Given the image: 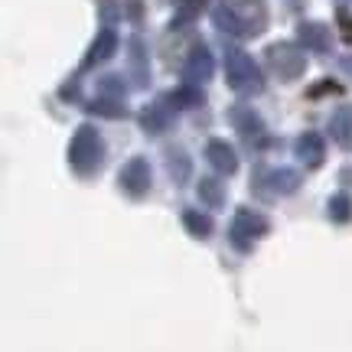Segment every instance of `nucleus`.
<instances>
[{
    "instance_id": "nucleus-1",
    "label": "nucleus",
    "mask_w": 352,
    "mask_h": 352,
    "mask_svg": "<svg viewBox=\"0 0 352 352\" xmlns=\"http://www.w3.org/2000/svg\"><path fill=\"white\" fill-rule=\"evenodd\" d=\"M212 20L222 33H232V36H261L267 30V3L264 0H222L212 10Z\"/></svg>"
},
{
    "instance_id": "nucleus-2",
    "label": "nucleus",
    "mask_w": 352,
    "mask_h": 352,
    "mask_svg": "<svg viewBox=\"0 0 352 352\" xmlns=\"http://www.w3.org/2000/svg\"><path fill=\"white\" fill-rule=\"evenodd\" d=\"M101 157H104V147H101V138L95 127H78L72 144H69V164L76 166V173L88 176L101 166Z\"/></svg>"
},
{
    "instance_id": "nucleus-3",
    "label": "nucleus",
    "mask_w": 352,
    "mask_h": 352,
    "mask_svg": "<svg viewBox=\"0 0 352 352\" xmlns=\"http://www.w3.org/2000/svg\"><path fill=\"white\" fill-rule=\"evenodd\" d=\"M226 82L239 95H258L264 88V78L258 72V65L252 63V56L241 50H228L226 52Z\"/></svg>"
},
{
    "instance_id": "nucleus-4",
    "label": "nucleus",
    "mask_w": 352,
    "mask_h": 352,
    "mask_svg": "<svg viewBox=\"0 0 352 352\" xmlns=\"http://www.w3.org/2000/svg\"><path fill=\"white\" fill-rule=\"evenodd\" d=\"M271 232V222L264 219L261 212H252V209H241L239 215H235V222H232V228H228V239L239 245L241 252H248L254 241L264 239Z\"/></svg>"
},
{
    "instance_id": "nucleus-5",
    "label": "nucleus",
    "mask_w": 352,
    "mask_h": 352,
    "mask_svg": "<svg viewBox=\"0 0 352 352\" xmlns=\"http://www.w3.org/2000/svg\"><path fill=\"white\" fill-rule=\"evenodd\" d=\"M267 63H271V69H274L284 82H294V78L303 76V69H307L303 52L297 50V46H290V43H274V46H267Z\"/></svg>"
},
{
    "instance_id": "nucleus-6",
    "label": "nucleus",
    "mask_w": 352,
    "mask_h": 352,
    "mask_svg": "<svg viewBox=\"0 0 352 352\" xmlns=\"http://www.w3.org/2000/svg\"><path fill=\"white\" fill-rule=\"evenodd\" d=\"M118 183H121V189H124L127 196L140 199V196L151 189V166H147V160H144V157H131V160L121 166Z\"/></svg>"
},
{
    "instance_id": "nucleus-7",
    "label": "nucleus",
    "mask_w": 352,
    "mask_h": 352,
    "mask_svg": "<svg viewBox=\"0 0 352 352\" xmlns=\"http://www.w3.org/2000/svg\"><path fill=\"white\" fill-rule=\"evenodd\" d=\"M127 72H131V85L134 88H147V82H151V65H147V50H144V39L140 36H131Z\"/></svg>"
},
{
    "instance_id": "nucleus-8",
    "label": "nucleus",
    "mask_w": 352,
    "mask_h": 352,
    "mask_svg": "<svg viewBox=\"0 0 352 352\" xmlns=\"http://www.w3.org/2000/svg\"><path fill=\"white\" fill-rule=\"evenodd\" d=\"M228 121H232V127H235L245 140H258L264 134L261 118L252 111V104H235V108L228 111Z\"/></svg>"
},
{
    "instance_id": "nucleus-9",
    "label": "nucleus",
    "mask_w": 352,
    "mask_h": 352,
    "mask_svg": "<svg viewBox=\"0 0 352 352\" xmlns=\"http://www.w3.org/2000/svg\"><path fill=\"white\" fill-rule=\"evenodd\" d=\"M206 160L226 176H232L235 170H239V157H235V151H232V144H226V140H219V138L206 144Z\"/></svg>"
},
{
    "instance_id": "nucleus-10",
    "label": "nucleus",
    "mask_w": 352,
    "mask_h": 352,
    "mask_svg": "<svg viewBox=\"0 0 352 352\" xmlns=\"http://www.w3.org/2000/svg\"><path fill=\"white\" fill-rule=\"evenodd\" d=\"M329 138L340 144L342 151H352V104H340L329 118Z\"/></svg>"
},
{
    "instance_id": "nucleus-11",
    "label": "nucleus",
    "mask_w": 352,
    "mask_h": 352,
    "mask_svg": "<svg viewBox=\"0 0 352 352\" xmlns=\"http://www.w3.org/2000/svg\"><path fill=\"white\" fill-rule=\"evenodd\" d=\"M212 56H209V50H202V46H196V52L189 56L186 69H183V76H186V82H192V85H199V82H206V78H212Z\"/></svg>"
},
{
    "instance_id": "nucleus-12",
    "label": "nucleus",
    "mask_w": 352,
    "mask_h": 352,
    "mask_svg": "<svg viewBox=\"0 0 352 352\" xmlns=\"http://www.w3.org/2000/svg\"><path fill=\"white\" fill-rule=\"evenodd\" d=\"M323 153H327V144H323L320 134L307 131V134L297 138V157L303 160V166H320L323 164Z\"/></svg>"
},
{
    "instance_id": "nucleus-13",
    "label": "nucleus",
    "mask_w": 352,
    "mask_h": 352,
    "mask_svg": "<svg viewBox=\"0 0 352 352\" xmlns=\"http://www.w3.org/2000/svg\"><path fill=\"white\" fill-rule=\"evenodd\" d=\"M140 124L147 134H160L170 127V101H157V104H147L144 111H140Z\"/></svg>"
},
{
    "instance_id": "nucleus-14",
    "label": "nucleus",
    "mask_w": 352,
    "mask_h": 352,
    "mask_svg": "<svg viewBox=\"0 0 352 352\" xmlns=\"http://www.w3.org/2000/svg\"><path fill=\"white\" fill-rule=\"evenodd\" d=\"M114 50H118V36H114V30H101L98 39L91 43V52L85 56L82 69H91V65H98V63H104V59H111Z\"/></svg>"
},
{
    "instance_id": "nucleus-15",
    "label": "nucleus",
    "mask_w": 352,
    "mask_h": 352,
    "mask_svg": "<svg viewBox=\"0 0 352 352\" xmlns=\"http://www.w3.org/2000/svg\"><path fill=\"white\" fill-rule=\"evenodd\" d=\"M297 39L303 43V50L327 52L329 50V26H323V23H300L297 26Z\"/></svg>"
},
{
    "instance_id": "nucleus-16",
    "label": "nucleus",
    "mask_w": 352,
    "mask_h": 352,
    "mask_svg": "<svg viewBox=\"0 0 352 352\" xmlns=\"http://www.w3.org/2000/svg\"><path fill=\"white\" fill-rule=\"evenodd\" d=\"M199 199H202V206L222 209V206H226V183L215 179V176H202L199 179Z\"/></svg>"
},
{
    "instance_id": "nucleus-17",
    "label": "nucleus",
    "mask_w": 352,
    "mask_h": 352,
    "mask_svg": "<svg viewBox=\"0 0 352 352\" xmlns=\"http://www.w3.org/2000/svg\"><path fill=\"white\" fill-rule=\"evenodd\" d=\"M166 101H170V108H196V104H202V91H199V85L186 82V85L173 88L166 95Z\"/></svg>"
},
{
    "instance_id": "nucleus-18",
    "label": "nucleus",
    "mask_w": 352,
    "mask_h": 352,
    "mask_svg": "<svg viewBox=\"0 0 352 352\" xmlns=\"http://www.w3.org/2000/svg\"><path fill=\"white\" fill-rule=\"evenodd\" d=\"M166 170H170V176H173L179 186H183L189 176H192V164H189V157L179 151V147H176V151H173V147L166 151Z\"/></svg>"
},
{
    "instance_id": "nucleus-19",
    "label": "nucleus",
    "mask_w": 352,
    "mask_h": 352,
    "mask_svg": "<svg viewBox=\"0 0 352 352\" xmlns=\"http://www.w3.org/2000/svg\"><path fill=\"white\" fill-rule=\"evenodd\" d=\"M267 179H271V189H274V192H294V189L300 186V173H297V170H290V166L271 170Z\"/></svg>"
},
{
    "instance_id": "nucleus-20",
    "label": "nucleus",
    "mask_w": 352,
    "mask_h": 352,
    "mask_svg": "<svg viewBox=\"0 0 352 352\" xmlns=\"http://www.w3.org/2000/svg\"><path fill=\"white\" fill-rule=\"evenodd\" d=\"M91 114H101V118H124L127 108L121 98H108V95H101L98 101H91V104H85Z\"/></svg>"
},
{
    "instance_id": "nucleus-21",
    "label": "nucleus",
    "mask_w": 352,
    "mask_h": 352,
    "mask_svg": "<svg viewBox=\"0 0 352 352\" xmlns=\"http://www.w3.org/2000/svg\"><path fill=\"white\" fill-rule=\"evenodd\" d=\"M183 226L189 228V235H196V239H209L212 235V219L209 215H202V212H186L183 215Z\"/></svg>"
},
{
    "instance_id": "nucleus-22",
    "label": "nucleus",
    "mask_w": 352,
    "mask_h": 352,
    "mask_svg": "<svg viewBox=\"0 0 352 352\" xmlns=\"http://www.w3.org/2000/svg\"><path fill=\"white\" fill-rule=\"evenodd\" d=\"M329 219H333V222H349L352 219V199L346 192H336V196L329 199Z\"/></svg>"
},
{
    "instance_id": "nucleus-23",
    "label": "nucleus",
    "mask_w": 352,
    "mask_h": 352,
    "mask_svg": "<svg viewBox=\"0 0 352 352\" xmlns=\"http://www.w3.org/2000/svg\"><path fill=\"white\" fill-rule=\"evenodd\" d=\"M98 91H101V95H108V98H121V101H124L127 85H124V78H121V76H101L98 78Z\"/></svg>"
},
{
    "instance_id": "nucleus-24",
    "label": "nucleus",
    "mask_w": 352,
    "mask_h": 352,
    "mask_svg": "<svg viewBox=\"0 0 352 352\" xmlns=\"http://www.w3.org/2000/svg\"><path fill=\"white\" fill-rule=\"evenodd\" d=\"M202 7H206V0H176V10H179V16H176V26H183L186 20L199 16Z\"/></svg>"
},
{
    "instance_id": "nucleus-25",
    "label": "nucleus",
    "mask_w": 352,
    "mask_h": 352,
    "mask_svg": "<svg viewBox=\"0 0 352 352\" xmlns=\"http://www.w3.org/2000/svg\"><path fill=\"white\" fill-rule=\"evenodd\" d=\"M59 95H63L65 101H78V76H72V82H65V85L59 88Z\"/></svg>"
},
{
    "instance_id": "nucleus-26",
    "label": "nucleus",
    "mask_w": 352,
    "mask_h": 352,
    "mask_svg": "<svg viewBox=\"0 0 352 352\" xmlns=\"http://www.w3.org/2000/svg\"><path fill=\"white\" fill-rule=\"evenodd\" d=\"M323 91H340V85H333V82H320V85L310 88V98H316V95H323Z\"/></svg>"
},
{
    "instance_id": "nucleus-27",
    "label": "nucleus",
    "mask_w": 352,
    "mask_h": 352,
    "mask_svg": "<svg viewBox=\"0 0 352 352\" xmlns=\"http://www.w3.org/2000/svg\"><path fill=\"white\" fill-rule=\"evenodd\" d=\"M342 43L352 46V16H342Z\"/></svg>"
},
{
    "instance_id": "nucleus-28",
    "label": "nucleus",
    "mask_w": 352,
    "mask_h": 352,
    "mask_svg": "<svg viewBox=\"0 0 352 352\" xmlns=\"http://www.w3.org/2000/svg\"><path fill=\"white\" fill-rule=\"evenodd\" d=\"M127 13H131V20L138 23L140 20V0H127Z\"/></svg>"
},
{
    "instance_id": "nucleus-29",
    "label": "nucleus",
    "mask_w": 352,
    "mask_h": 352,
    "mask_svg": "<svg viewBox=\"0 0 352 352\" xmlns=\"http://www.w3.org/2000/svg\"><path fill=\"white\" fill-rule=\"evenodd\" d=\"M340 179H342V183H346V186H352V166H346V170H342V173H340Z\"/></svg>"
},
{
    "instance_id": "nucleus-30",
    "label": "nucleus",
    "mask_w": 352,
    "mask_h": 352,
    "mask_svg": "<svg viewBox=\"0 0 352 352\" xmlns=\"http://www.w3.org/2000/svg\"><path fill=\"white\" fill-rule=\"evenodd\" d=\"M342 69H346V72L352 76V56H342Z\"/></svg>"
}]
</instances>
